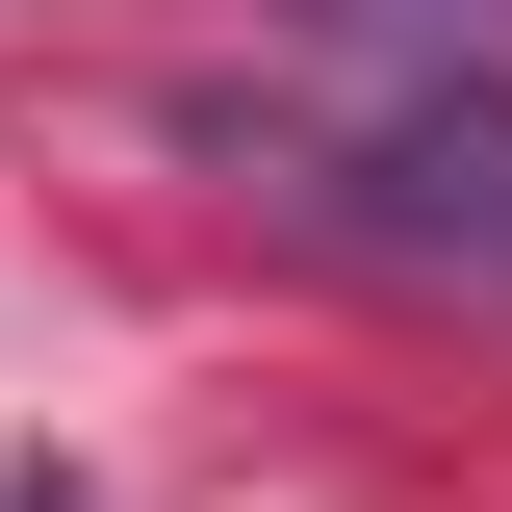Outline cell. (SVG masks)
<instances>
[{
  "label": "cell",
  "instance_id": "cell-1",
  "mask_svg": "<svg viewBox=\"0 0 512 512\" xmlns=\"http://www.w3.org/2000/svg\"><path fill=\"white\" fill-rule=\"evenodd\" d=\"M180 154L308 256L512 308V0H256L180 77Z\"/></svg>",
  "mask_w": 512,
  "mask_h": 512
},
{
  "label": "cell",
  "instance_id": "cell-2",
  "mask_svg": "<svg viewBox=\"0 0 512 512\" xmlns=\"http://www.w3.org/2000/svg\"><path fill=\"white\" fill-rule=\"evenodd\" d=\"M0 512H77V487H0Z\"/></svg>",
  "mask_w": 512,
  "mask_h": 512
}]
</instances>
